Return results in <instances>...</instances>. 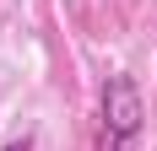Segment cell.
I'll return each instance as SVG.
<instances>
[{"mask_svg":"<svg viewBox=\"0 0 157 151\" xmlns=\"http://www.w3.org/2000/svg\"><path fill=\"white\" fill-rule=\"evenodd\" d=\"M141 124H146V103H141L136 76H109L103 81V140H98V151H136Z\"/></svg>","mask_w":157,"mask_h":151,"instance_id":"obj_1","label":"cell"},{"mask_svg":"<svg viewBox=\"0 0 157 151\" xmlns=\"http://www.w3.org/2000/svg\"><path fill=\"white\" fill-rule=\"evenodd\" d=\"M6 151H33V140H11V146H6Z\"/></svg>","mask_w":157,"mask_h":151,"instance_id":"obj_2","label":"cell"}]
</instances>
